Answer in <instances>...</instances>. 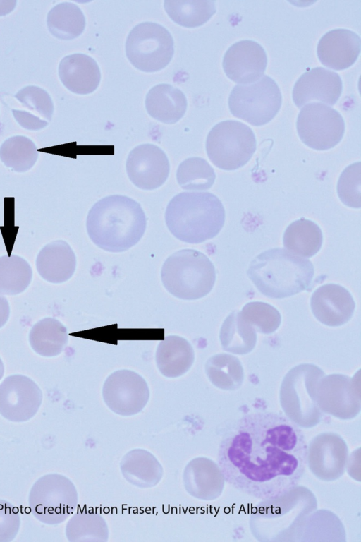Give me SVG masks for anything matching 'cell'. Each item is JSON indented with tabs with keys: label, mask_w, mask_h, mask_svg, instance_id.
Returning a JSON list of instances; mask_svg holds the SVG:
<instances>
[{
	"label": "cell",
	"mask_w": 361,
	"mask_h": 542,
	"mask_svg": "<svg viewBox=\"0 0 361 542\" xmlns=\"http://www.w3.org/2000/svg\"><path fill=\"white\" fill-rule=\"evenodd\" d=\"M16 0H1L0 1V16H5L11 13L16 5Z\"/></svg>",
	"instance_id": "39"
},
{
	"label": "cell",
	"mask_w": 361,
	"mask_h": 542,
	"mask_svg": "<svg viewBox=\"0 0 361 542\" xmlns=\"http://www.w3.org/2000/svg\"><path fill=\"white\" fill-rule=\"evenodd\" d=\"M240 313L242 318L251 325L256 332L262 334L269 335L274 332L281 323V313L268 303H247Z\"/></svg>",
	"instance_id": "34"
},
{
	"label": "cell",
	"mask_w": 361,
	"mask_h": 542,
	"mask_svg": "<svg viewBox=\"0 0 361 542\" xmlns=\"http://www.w3.org/2000/svg\"><path fill=\"white\" fill-rule=\"evenodd\" d=\"M216 179L214 169L201 157H190L183 161L176 171V179L181 188L188 191H206Z\"/></svg>",
	"instance_id": "33"
},
{
	"label": "cell",
	"mask_w": 361,
	"mask_h": 542,
	"mask_svg": "<svg viewBox=\"0 0 361 542\" xmlns=\"http://www.w3.org/2000/svg\"><path fill=\"white\" fill-rule=\"evenodd\" d=\"M267 64L264 48L252 40L231 45L223 59V68L228 78L239 84L253 83L263 76Z\"/></svg>",
	"instance_id": "14"
},
{
	"label": "cell",
	"mask_w": 361,
	"mask_h": 542,
	"mask_svg": "<svg viewBox=\"0 0 361 542\" xmlns=\"http://www.w3.org/2000/svg\"><path fill=\"white\" fill-rule=\"evenodd\" d=\"M208 460L196 458L190 461L183 474L185 490L191 496L198 499H209L210 487L208 484Z\"/></svg>",
	"instance_id": "35"
},
{
	"label": "cell",
	"mask_w": 361,
	"mask_h": 542,
	"mask_svg": "<svg viewBox=\"0 0 361 542\" xmlns=\"http://www.w3.org/2000/svg\"><path fill=\"white\" fill-rule=\"evenodd\" d=\"M120 469L129 483L140 488L156 486L164 474L163 467L157 457L141 448L126 453L121 460Z\"/></svg>",
	"instance_id": "21"
},
{
	"label": "cell",
	"mask_w": 361,
	"mask_h": 542,
	"mask_svg": "<svg viewBox=\"0 0 361 542\" xmlns=\"http://www.w3.org/2000/svg\"><path fill=\"white\" fill-rule=\"evenodd\" d=\"M360 36L347 29H335L326 32L319 41L317 56L327 68L340 71L349 68L360 52Z\"/></svg>",
	"instance_id": "17"
},
{
	"label": "cell",
	"mask_w": 361,
	"mask_h": 542,
	"mask_svg": "<svg viewBox=\"0 0 361 542\" xmlns=\"http://www.w3.org/2000/svg\"><path fill=\"white\" fill-rule=\"evenodd\" d=\"M342 89V80L338 73L322 67H316L308 70L298 79L292 97L298 108L314 100L334 105L341 96Z\"/></svg>",
	"instance_id": "16"
},
{
	"label": "cell",
	"mask_w": 361,
	"mask_h": 542,
	"mask_svg": "<svg viewBox=\"0 0 361 542\" xmlns=\"http://www.w3.org/2000/svg\"><path fill=\"white\" fill-rule=\"evenodd\" d=\"M38 158L34 142L23 136H15L6 139L0 147V159L8 168L16 172L30 169Z\"/></svg>",
	"instance_id": "32"
},
{
	"label": "cell",
	"mask_w": 361,
	"mask_h": 542,
	"mask_svg": "<svg viewBox=\"0 0 361 542\" xmlns=\"http://www.w3.org/2000/svg\"><path fill=\"white\" fill-rule=\"evenodd\" d=\"M161 278L166 289L175 297L196 300L212 291L216 281V270L205 254L187 248L166 258L161 267Z\"/></svg>",
	"instance_id": "5"
},
{
	"label": "cell",
	"mask_w": 361,
	"mask_h": 542,
	"mask_svg": "<svg viewBox=\"0 0 361 542\" xmlns=\"http://www.w3.org/2000/svg\"><path fill=\"white\" fill-rule=\"evenodd\" d=\"M247 275L263 295L279 299L307 289L314 270L310 260L277 248L264 251L253 258Z\"/></svg>",
	"instance_id": "4"
},
{
	"label": "cell",
	"mask_w": 361,
	"mask_h": 542,
	"mask_svg": "<svg viewBox=\"0 0 361 542\" xmlns=\"http://www.w3.org/2000/svg\"><path fill=\"white\" fill-rule=\"evenodd\" d=\"M302 429L274 411L247 414L226 430L217 452L224 480L236 490L261 500H278L302 480L308 462Z\"/></svg>",
	"instance_id": "1"
},
{
	"label": "cell",
	"mask_w": 361,
	"mask_h": 542,
	"mask_svg": "<svg viewBox=\"0 0 361 542\" xmlns=\"http://www.w3.org/2000/svg\"><path fill=\"white\" fill-rule=\"evenodd\" d=\"M102 397L114 413L130 416L140 413L149 399L145 380L130 370H118L109 375L102 387Z\"/></svg>",
	"instance_id": "11"
},
{
	"label": "cell",
	"mask_w": 361,
	"mask_h": 542,
	"mask_svg": "<svg viewBox=\"0 0 361 542\" xmlns=\"http://www.w3.org/2000/svg\"><path fill=\"white\" fill-rule=\"evenodd\" d=\"M4 373V366L1 359H0V380L2 378Z\"/></svg>",
	"instance_id": "40"
},
{
	"label": "cell",
	"mask_w": 361,
	"mask_h": 542,
	"mask_svg": "<svg viewBox=\"0 0 361 542\" xmlns=\"http://www.w3.org/2000/svg\"><path fill=\"white\" fill-rule=\"evenodd\" d=\"M20 525L18 507L0 499V542H10L17 536Z\"/></svg>",
	"instance_id": "37"
},
{
	"label": "cell",
	"mask_w": 361,
	"mask_h": 542,
	"mask_svg": "<svg viewBox=\"0 0 361 542\" xmlns=\"http://www.w3.org/2000/svg\"><path fill=\"white\" fill-rule=\"evenodd\" d=\"M75 267V255L69 244L63 240L47 243L37 256V272L51 283L59 284L68 280Z\"/></svg>",
	"instance_id": "20"
},
{
	"label": "cell",
	"mask_w": 361,
	"mask_h": 542,
	"mask_svg": "<svg viewBox=\"0 0 361 542\" xmlns=\"http://www.w3.org/2000/svg\"><path fill=\"white\" fill-rule=\"evenodd\" d=\"M296 126L301 141L317 150L334 147L345 132V122L340 113L319 102L307 103L302 107Z\"/></svg>",
	"instance_id": "10"
},
{
	"label": "cell",
	"mask_w": 361,
	"mask_h": 542,
	"mask_svg": "<svg viewBox=\"0 0 361 542\" xmlns=\"http://www.w3.org/2000/svg\"><path fill=\"white\" fill-rule=\"evenodd\" d=\"M130 62L144 72L165 68L174 54V43L169 30L160 24L143 22L129 32L125 45Z\"/></svg>",
	"instance_id": "9"
},
{
	"label": "cell",
	"mask_w": 361,
	"mask_h": 542,
	"mask_svg": "<svg viewBox=\"0 0 361 542\" xmlns=\"http://www.w3.org/2000/svg\"><path fill=\"white\" fill-rule=\"evenodd\" d=\"M282 97L276 83L263 76L247 84L236 85L228 97L231 114L252 126L269 123L278 113Z\"/></svg>",
	"instance_id": "8"
},
{
	"label": "cell",
	"mask_w": 361,
	"mask_h": 542,
	"mask_svg": "<svg viewBox=\"0 0 361 542\" xmlns=\"http://www.w3.org/2000/svg\"><path fill=\"white\" fill-rule=\"evenodd\" d=\"M310 307L319 322L326 326L338 327L351 319L355 303L345 287L336 284H326L313 292Z\"/></svg>",
	"instance_id": "15"
},
{
	"label": "cell",
	"mask_w": 361,
	"mask_h": 542,
	"mask_svg": "<svg viewBox=\"0 0 361 542\" xmlns=\"http://www.w3.org/2000/svg\"><path fill=\"white\" fill-rule=\"evenodd\" d=\"M47 23L52 35L61 40H70L82 33L86 20L83 12L76 4L62 2L49 11Z\"/></svg>",
	"instance_id": "28"
},
{
	"label": "cell",
	"mask_w": 361,
	"mask_h": 542,
	"mask_svg": "<svg viewBox=\"0 0 361 542\" xmlns=\"http://www.w3.org/2000/svg\"><path fill=\"white\" fill-rule=\"evenodd\" d=\"M164 7L173 21L185 28L200 26L216 13L212 0H165Z\"/></svg>",
	"instance_id": "29"
},
{
	"label": "cell",
	"mask_w": 361,
	"mask_h": 542,
	"mask_svg": "<svg viewBox=\"0 0 361 542\" xmlns=\"http://www.w3.org/2000/svg\"><path fill=\"white\" fill-rule=\"evenodd\" d=\"M188 102L185 94L169 84L152 87L145 98L147 113L156 120L166 124L178 121L185 114Z\"/></svg>",
	"instance_id": "22"
},
{
	"label": "cell",
	"mask_w": 361,
	"mask_h": 542,
	"mask_svg": "<svg viewBox=\"0 0 361 542\" xmlns=\"http://www.w3.org/2000/svg\"><path fill=\"white\" fill-rule=\"evenodd\" d=\"M59 76L71 92L87 95L99 85L101 73L97 61L91 56L76 53L63 57L59 65Z\"/></svg>",
	"instance_id": "19"
},
{
	"label": "cell",
	"mask_w": 361,
	"mask_h": 542,
	"mask_svg": "<svg viewBox=\"0 0 361 542\" xmlns=\"http://www.w3.org/2000/svg\"><path fill=\"white\" fill-rule=\"evenodd\" d=\"M42 402L39 386L23 375H12L0 384V414L13 422H25L38 411Z\"/></svg>",
	"instance_id": "12"
},
{
	"label": "cell",
	"mask_w": 361,
	"mask_h": 542,
	"mask_svg": "<svg viewBox=\"0 0 361 542\" xmlns=\"http://www.w3.org/2000/svg\"><path fill=\"white\" fill-rule=\"evenodd\" d=\"M126 171L136 187L154 190L161 186L168 179L170 164L160 147L153 144H142L130 152L126 160Z\"/></svg>",
	"instance_id": "13"
},
{
	"label": "cell",
	"mask_w": 361,
	"mask_h": 542,
	"mask_svg": "<svg viewBox=\"0 0 361 542\" xmlns=\"http://www.w3.org/2000/svg\"><path fill=\"white\" fill-rule=\"evenodd\" d=\"M32 278V270L23 258L0 257V294L13 296L24 291Z\"/></svg>",
	"instance_id": "31"
},
{
	"label": "cell",
	"mask_w": 361,
	"mask_h": 542,
	"mask_svg": "<svg viewBox=\"0 0 361 542\" xmlns=\"http://www.w3.org/2000/svg\"><path fill=\"white\" fill-rule=\"evenodd\" d=\"M66 536L71 542H107L109 530L101 514L85 509L71 516L66 526Z\"/></svg>",
	"instance_id": "27"
},
{
	"label": "cell",
	"mask_w": 361,
	"mask_h": 542,
	"mask_svg": "<svg viewBox=\"0 0 361 542\" xmlns=\"http://www.w3.org/2000/svg\"><path fill=\"white\" fill-rule=\"evenodd\" d=\"M10 315V306L7 299L0 294V328L7 322Z\"/></svg>",
	"instance_id": "38"
},
{
	"label": "cell",
	"mask_w": 361,
	"mask_h": 542,
	"mask_svg": "<svg viewBox=\"0 0 361 542\" xmlns=\"http://www.w3.org/2000/svg\"><path fill=\"white\" fill-rule=\"evenodd\" d=\"M219 339L224 351L243 355L254 349L257 337L256 330L242 318L240 311H233L224 320Z\"/></svg>",
	"instance_id": "24"
},
{
	"label": "cell",
	"mask_w": 361,
	"mask_h": 542,
	"mask_svg": "<svg viewBox=\"0 0 361 542\" xmlns=\"http://www.w3.org/2000/svg\"><path fill=\"white\" fill-rule=\"evenodd\" d=\"M283 246L299 256L310 258L320 250L323 234L320 227L312 220L301 218L292 222L283 234Z\"/></svg>",
	"instance_id": "26"
},
{
	"label": "cell",
	"mask_w": 361,
	"mask_h": 542,
	"mask_svg": "<svg viewBox=\"0 0 361 542\" xmlns=\"http://www.w3.org/2000/svg\"><path fill=\"white\" fill-rule=\"evenodd\" d=\"M165 221L176 239L197 244L218 235L225 222V210L221 200L213 193L183 192L169 203Z\"/></svg>",
	"instance_id": "3"
},
{
	"label": "cell",
	"mask_w": 361,
	"mask_h": 542,
	"mask_svg": "<svg viewBox=\"0 0 361 542\" xmlns=\"http://www.w3.org/2000/svg\"><path fill=\"white\" fill-rule=\"evenodd\" d=\"M28 504L37 519L46 524L56 525L66 521L77 510L78 495L68 478L59 474H49L33 484Z\"/></svg>",
	"instance_id": "6"
},
{
	"label": "cell",
	"mask_w": 361,
	"mask_h": 542,
	"mask_svg": "<svg viewBox=\"0 0 361 542\" xmlns=\"http://www.w3.org/2000/svg\"><path fill=\"white\" fill-rule=\"evenodd\" d=\"M147 219L141 205L122 195L97 201L88 212L86 227L92 241L102 250L123 252L142 237Z\"/></svg>",
	"instance_id": "2"
},
{
	"label": "cell",
	"mask_w": 361,
	"mask_h": 542,
	"mask_svg": "<svg viewBox=\"0 0 361 542\" xmlns=\"http://www.w3.org/2000/svg\"><path fill=\"white\" fill-rule=\"evenodd\" d=\"M155 359L160 373L166 378H174L190 370L194 363L195 351L185 338L169 335L159 342Z\"/></svg>",
	"instance_id": "23"
},
{
	"label": "cell",
	"mask_w": 361,
	"mask_h": 542,
	"mask_svg": "<svg viewBox=\"0 0 361 542\" xmlns=\"http://www.w3.org/2000/svg\"><path fill=\"white\" fill-rule=\"evenodd\" d=\"M256 138L247 125L233 120L223 121L209 132L206 151L216 167L226 171L245 165L256 150Z\"/></svg>",
	"instance_id": "7"
},
{
	"label": "cell",
	"mask_w": 361,
	"mask_h": 542,
	"mask_svg": "<svg viewBox=\"0 0 361 542\" xmlns=\"http://www.w3.org/2000/svg\"><path fill=\"white\" fill-rule=\"evenodd\" d=\"M14 97L20 109H12V112L16 121L25 129L38 131L51 121L54 104L44 89L28 85L20 90Z\"/></svg>",
	"instance_id": "18"
},
{
	"label": "cell",
	"mask_w": 361,
	"mask_h": 542,
	"mask_svg": "<svg viewBox=\"0 0 361 542\" xmlns=\"http://www.w3.org/2000/svg\"><path fill=\"white\" fill-rule=\"evenodd\" d=\"M205 372L213 385L224 390L238 387L244 377L240 361L228 354H217L211 356L206 362Z\"/></svg>",
	"instance_id": "30"
},
{
	"label": "cell",
	"mask_w": 361,
	"mask_h": 542,
	"mask_svg": "<svg viewBox=\"0 0 361 542\" xmlns=\"http://www.w3.org/2000/svg\"><path fill=\"white\" fill-rule=\"evenodd\" d=\"M337 193L341 201L348 207H361V163L348 166L341 173L337 183Z\"/></svg>",
	"instance_id": "36"
},
{
	"label": "cell",
	"mask_w": 361,
	"mask_h": 542,
	"mask_svg": "<svg viewBox=\"0 0 361 542\" xmlns=\"http://www.w3.org/2000/svg\"><path fill=\"white\" fill-rule=\"evenodd\" d=\"M68 340L66 327L58 320L45 318L35 323L29 334V342L38 354L51 357L60 354Z\"/></svg>",
	"instance_id": "25"
}]
</instances>
